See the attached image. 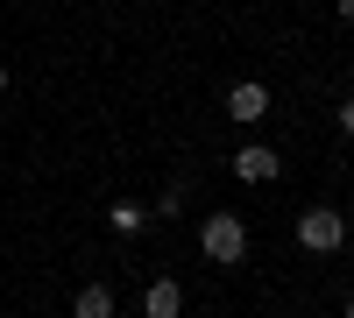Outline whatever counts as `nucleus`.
Masks as SVG:
<instances>
[{
  "label": "nucleus",
  "mask_w": 354,
  "mask_h": 318,
  "mask_svg": "<svg viewBox=\"0 0 354 318\" xmlns=\"http://www.w3.org/2000/svg\"><path fill=\"white\" fill-rule=\"evenodd\" d=\"M198 248H205V262H220V269L248 262V226H241V212H213V219H198Z\"/></svg>",
  "instance_id": "nucleus-1"
},
{
  "label": "nucleus",
  "mask_w": 354,
  "mask_h": 318,
  "mask_svg": "<svg viewBox=\"0 0 354 318\" xmlns=\"http://www.w3.org/2000/svg\"><path fill=\"white\" fill-rule=\"evenodd\" d=\"M298 248H312V255L347 248V212H340V206H305V212H298Z\"/></svg>",
  "instance_id": "nucleus-2"
},
{
  "label": "nucleus",
  "mask_w": 354,
  "mask_h": 318,
  "mask_svg": "<svg viewBox=\"0 0 354 318\" xmlns=\"http://www.w3.org/2000/svg\"><path fill=\"white\" fill-rule=\"evenodd\" d=\"M227 121H241V128L270 121V85H262V78H241V85L227 92Z\"/></svg>",
  "instance_id": "nucleus-3"
},
{
  "label": "nucleus",
  "mask_w": 354,
  "mask_h": 318,
  "mask_svg": "<svg viewBox=\"0 0 354 318\" xmlns=\"http://www.w3.org/2000/svg\"><path fill=\"white\" fill-rule=\"evenodd\" d=\"M277 149H270V141H248V149L241 156H234V177H241V184H277Z\"/></svg>",
  "instance_id": "nucleus-4"
},
{
  "label": "nucleus",
  "mask_w": 354,
  "mask_h": 318,
  "mask_svg": "<svg viewBox=\"0 0 354 318\" xmlns=\"http://www.w3.org/2000/svg\"><path fill=\"white\" fill-rule=\"evenodd\" d=\"M177 311H185V290H177L170 276H156L149 290H142V318H177Z\"/></svg>",
  "instance_id": "nucleus-5"
},
{
  "label": "nucleus",
  "mask_w": 354,
  "mask_h": 318,
  "mask_svg": "<svg viewBox=\"0 0 354 318\" xmlns=\"http://www.w3.org/2000/svg\"><path fill=\"white\" fill-rule=\"evenodd\" d=\"M142 226H149V212H142L135 198H113V206H106V234H121V241H135Z\"/></svg>",
  "instance_id": "nucleus-6"
},
{
  "label": "nucleus",
  "mask_w": 354,
  "mask_h": 318,
  "mask_svg": "<svg viewBox=\"0 0 354 318\" xmlns=\"http://www.w3.org/2000/svg\"><path fill=\"white\" fill-rule=\"evenodd\" d=\"M71 318H113V290L106 283H85V290L71 297Z\"/></svg>",
  "instance_id": "nucleus-7"
},
{
  "label": "nucleus",
  "mask_w": 354,
  "mask_h": 318,
  "mask_svg": "<svg viewBox=\"0 0 354 318\" xmlns=\"http://www.w3.org/2000/svg\"><path fill=\"white\" fill-rule=\"evenodd\" d=\"M170 212H185V184H170V191L156 198V219H170Z\"/></svg>",
  "instance_id": "nucleus-8"
},
{
  "label": "nucleus",
  "mask_w": 354,
  "mask_h": 318,
  "mask_svg": "<svg viewBox=\"0 0 354 318\" xmlns=\"http://www.w3.org/2000/svg\"><path fill=\"white\" fill-rule=\"evenodd\" d=\"M340 135H354V92L340 99Z\"/></svg>",
  "instance_id": "nucleus-9"
},
{
  "label": "nucleus",
  "mask_w": 354,
  "mask_h": 318,
  "mask_svg": "<svg viewBox=\"0 0 354 318\" xmlns=\"http://www.w3.org/2000/svg\"><path fill=\"white\" fill-rule=\"evenodd\" d=\"M333 8H340V21H354V0H333Z\"/></svg>",
  "instance_id": "nucleus-10"
},
{
  "label": "nucleus",
  "mask_w": 354,
  "mask_h": 318,
  "mask_svg": "<svg viewBox=\"0 0 354 318\" xmlns=\"http://www.w3.org/2000/svg\"><path fill=\"white\" fill-rule=\"evenodd\" d=\"M0 92H8V64H0Z\"/></svg>",
  "instance_id": "nucleus-11"
},
{
  "label": "nucleus",
  "mask_w": 354,
  "mask_h": 318,
  "mask_svg": "<svg viewBox=\"0 0 354 318\" xmlns=\"http://www.w3.org/2000/svg\"><path fill=\"white\" fill-rule=\"evenodd\" d=\"M347 318H354V297H347Z\"/></svg>",
  "instance_id": "nucleus-12"
},
{
  "label": "nucleus",
  "mask_w": 354,
  "mask_h": 318,
  "mask_svg": "<svg viewBox=\"0 0 354 318\" xmlns=\"http://www.w3.org/2000/svg\"><path fill=\"white\" fill-rule=\"evenodd\" d=\"M8 318H21V311H8Z\"/></svg>",
  "instance_id": "nucleus-13"
}]
</instances>
